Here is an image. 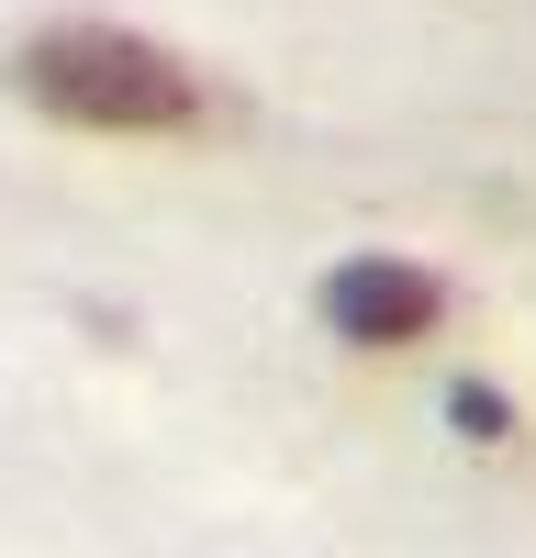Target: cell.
Wrapping results in <instances>:
<instances>
[{"label":"cell","mask_w":536,"mask_h":558,"mask_svg":"<svg viewBox=\"0 0 536 558\" xmlns=\"http://www.w3.org/2000/svg\"><path fill=\"white\" fill-rule=\"evenodd\" d=\"M12 78H23L34 112L89 123V134H179V123H202V78L168 45L123 34V23H45L12 57Z\"/></svg>","instance_id":"1"},{"label":"cell","mask_w":536,"mask_h":558,"mask_svg":"<svg viewBox=\"0 0 536 558\" xmlns=\"http://www.w3.org/2000/svg\"><path fill=\"white\" fill-rule=\"evenodd\" d=\"M436 313H447V279L414 268V257H346L325 279V324L357 336V347H414Z\"/></svg>","instance_id":"2"},{"label":"cell","mask_w":536,"mask_h":558,"mask_svg":"<svg viewBox=\"0 0 536 558\" xmlns=\"http://www.w3.org/2000/svg\"><path fill=\"white\" fill-rule=\"evenodd\" d=\"M447 413H459L470 436H514V413H503V391H491V380H459V391H447Z\"/></svg>","instance_id":"3"}]
</instances>
